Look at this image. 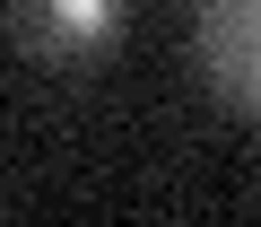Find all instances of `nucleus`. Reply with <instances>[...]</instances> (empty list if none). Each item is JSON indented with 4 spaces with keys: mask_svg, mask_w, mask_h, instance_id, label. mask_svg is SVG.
Instances as JSON below:
<instances>
[{
    "mask_svg": "<svg viewBox=\"0 0 261 227\" xmlns=\"http://www.w3.org/2000/svg\"><path fill=\"white\" fill-rule=\"evenodd\" d=\"M9 35L44 70H87L122 35V0H9Z\"/></svg>",
    "mask_w": 261,
    "mask_h": 227,
    "instance_id": "f257e3e1",
    "label": "nucleus"
},
{
    "mask_svg": "<svg viewBox=\"0 0 261 227\" xmlns=\"http://www.w3.org/2000/svg\"><path fill=\"white\" fill-rule=\"evenodd\" d=\"M192 53L200 79L261 123V0H192Z\"/></svg>",
    "mask_w": 261,
    "mask_h": 227,
    "instance_id": "f03ea898",
    "label": "nucleus"
}]
</instances>
